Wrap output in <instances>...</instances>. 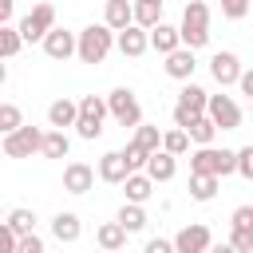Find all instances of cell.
Masks as SVG:
<instances>
[{"label": "cell", "instance_id": "1", "mask_svg": "<svg viewBox=\"0 0 253 253\" xmlns=\"http://www.w3.org/2000/svg\"><path fill=\"white\" fill-rule=\"evenodd\" d=\"M190 174H217V178H225V174H237V150H217V146H198L194 154H190Z\"/></svg>", "mask_w": 253, "mask_h": 253}, {"label": "cell", "instance_id": "2", "mask_svg": "<svg viewBox=\"0 0 253 253\" xmlns=\"http://www.w3.org/2000/svg\"><path fill=\"white\" fill-rule=\"evenodd\" d=\"M115 32L107 28V24H87L83 32H79V59L83 63H103L107 59V51L115 47Z\"/></svg>", "mask_w": 253, "mask_h": 253}, {"label": "cell", "instance_id": "3", "mask_svg": "<svg viewBox=\"0 0 253 253\" xmlns=\"http://www.w3.org/2000/svg\"><path fill=\"white\" fill-rule=\"evenodd\" d=\"M107 115H111V107H107L103 95H83V99H79V123H75L79 138L95 142V138L103 134V119H107Z\"/></svg>", "mask_w": 253, "mask_h": 253}, {"label": "cell", "instance_id": "4", "mask_svg": "<svg viewBox=\"0 0 253 253\" xmlns=\"http://www.w3.org/2000/svg\"><path fill=\"white\" fill-rule=\"evenodd\" d=\"M43 134H47V130L24 123L16 134H4V154H8V158H32V154H43Z\"/></svg>", "mask_w": 253, "mask_h": 253}, {"label": "cell", "instance_id": "5", "mask_svg": "<svg viewBox=\"0 0 253 253\" xmlns=\"http://www.w3.org/2000/svg\"><path fill=\"white\" fill-rule=\"evenodd\" d=\"M107 107H111V115H115L119 126H142V107H138V99H134L130 87H115L107 95Z\"/></svg>", "mask_w": 253, "mask_h": 253}, {"label": "cell", "instance_id": "6", "mask_svg": "<svg viewBox=\"0 0 253 253\" xmlns=\"http://www.w3.org/2000/svg\"><path fill=\"white\" fill-rule=\"evenodd\" d=\"M16 28H20L24 43H32V40H40V43H43V40H47V32L55 28V8H51V4H36V8L16 24Z\"/></svg>", "mask_w": 253, "mask_h": 253}, {"label": "cell", "instance_id": "7", "mask_svg": "<svg viewBox=\"0 0 253 253\" xmlns=\"http://www.w3.org/2000/svg\"><path fill=\"white\" fill-rule=\"evenodd\" d=\"M174 245H178V253H210L213 233H210L202 221H194V225H182V229L174 233Z\"/></svg>", "mask_w": 253, "mask_h": 253}, {"label": "cell", "instance_id": "8", "mask_svg": "<svg viewBox=\"0 0 253 253\" xmlns=\"http://www.w3.org/2000/svg\"><path fill=\"white\" fill-rule=\"evenodd\" d=\"M206 115L217 123V130H237L241 126V107L229 95H210V111Z\"/></svg>", "mask_w": 253, "mask_h": 253}, {"label": "cell", "instance_id": "9", "mask_svg": "<svg viewBox=\"0 0 253 253\" xmlns=\"http://www.w3.org/2000/svg\"><path fill=\"white\" fill-rule=\"evenodd\" d=\"M43 51H47V59H71V55H79V36L67 28H51L43 40Z\"/></svg>", "mask_w": 253, "mask_h": 253}, {"label": "cell", "instance_id": "10", "mask_svg": "<svg viewBox=\"0 0 253 253\" xmlns=\"http://www.w3.org/2000/svg\"><path fill=\"white\" fill-rule=\"evenodd\" d=\"M241 59L233 55V51H217L213 59H210V75L221 83V87H233V83H241Z\"/></svg>", "mask_w": 253, "mask_h": 253}, {"label": "cell", "instance_id": "11", "mask_svg": "<svg viewBox=\"0 0 253 253\" xmlns=\"http://www.w3.org/2000/svg\"><path fill=\"white\" fill-rule=\"evenodd\" d=\"M115 47H119L126 59H138V55H146V51H150V32H146V28H138V24H130L126 32H119Z\"/></svg>", "mask_w": 253, "mask_h": 253}, {"label": "cell", "instance_id": "12", "mask_svg": "<svg viewBox=\"0 0 253 253\" xmlns=\"http://www.w3.org/2000/svg\"><path fill=\"white\" fill-rule=\"evenodd\" d=\"M99 178H103V182H111V186H123V182L130 178L126 154H123V150H107V154L99 158Z\"/></svg>", "mask_w": 253, "mask_h": 253}, {"label": "cell", "instance_id": "13", "mask_svg": "<svg viewBox=\"0 0 253 253\" xmlns=\"http://www.w3.org/2000/svg\"><path fill=\"white\" fill-rule=\"evenodd\" d=\"M95 186V166L87 162H67L63 166V190L67 194H87Z\"/></svg>", "mask_w": 253, "mask_h": 253}, {"label": "cell", "instance_id": "14", "mask_svg": "<svg viewBox=\"0 0 253 253\" xmlns=\"http://www.w3.org/2000/svg\"><path fill=\"white\" fill-rule=\"evenodd\" d=\"M103 24L119 36V32H126L130 24H134V4L130 0H107V8H103Z\"/></svg>", "mask_w": 253, "mask_h": 253}, {"label": "cell", "instance_id": "15", "mask_svg": "<svg viewBox=\"0 0 253 253\" xmlns=\"http://www.w3.org/2000/svg\"><path fill=\"white\" fill-rule=\"evenodd\" d=\"M79 233H83V225H79V213H71V210H59V213L51 217V237H55V241L71 245V241H79Z\"/></svg>", "mask_w": 253, "mask_h": 253}, {"label": "cell", "instance_id": "16", "mask_svg": "<svg viewBox=\"0 0 253 253\" xmlns=\"http://www.w3.org/2000/svg\"><path fill=\"white\" fill-rule=\"evenodd\" d=\"M194 67H198V59H194L190 47H178L174 55H166V75H170V79L190 83V79H194Z\"/></svg>", "mask_w": 253, "mask_h": 253}, {"label": "cell", "instance_id": "17", "mask_svg": "<svg viewBox=\"0 0 253 253\" xmlns=\"http://www.w3.org/2000/svg\"><path fill=\"white\" fill-rule=\"evenodd\" d=\"M47 123H51L55 130L75 126V123H79V103H75V99H55V103L47 107Z\"/></svg>", "mask_w": 253, "mask_h": 253}, {"label": "cell", "instance_id": "18", "mask_svg": "<svg viewBox=\"0 0 253 253\" xmlns=\"http://www.w3.org/2000/svg\"><path fill=\"white\" fill-rule=\"evenodd\" d=\"M150 47H154L158 55H174V51L182 47V32L170 28V24H158V28H150Z\"/></svg>", "mask_w": 253, "mask_h": 253}, {"label": "cell", "instance_id": "19", "mask_svg": "<svg viewBox=\"0 0 253 253\" xmlns=\"http://www.w3.org/2000/svg\"><path fill=\"white\" fill-rule=\"evenodd\" d=\"M126 229L119 225V221H103L99 229H95V241H99V249H107V253H119L123 245H126Z\"/></svg>", "mask_w": 253, "mask_h": 253}, {"label": "cell", "instance_id": "20", "mask_svg": "<svg viewBox=\"0 0 253 253\" xmlns=\"http://www.w3.org/2000/svg\"><path fill=\"white\" fill-rule=\"evenodd\" d=\"M146 174H150L154 182H170V178L178 174V158H174V154H166V150H154V154H150V162H146Z\"/></svg>", "mask_w": 253, "mask_h": 253}, {"label": "cell", "instance_id": "21", "mask_svg": "<svg viewBox=\"0 0 253 253\" xmlns=\"http://www.w3.org/2000/svg\"><path fill=\"white\" fill-rule=\"evenodd\" d=\"M123 194H126V202H134V206H142L150 194H154V178L142 170V174H130L126 182H123Z\"/></svg>", "mask_w": 253, "mask_h": 253}, {"label": "cell", "instance_id": "22", "mask_svg": "<svg viewBox=\"0 0 253 253\" xmlns=\"http://www.w3.org/2000/svg\"><path fill=\"white\" fill-rule=\"evenodd\" d=\"M178 107H186V111H194V115H206V111H210V91H202L198 83H186V87L178 91Z\"/></svg>", "mask_w": 253, "mask_h": 253}, {"label": "cell", "instance_id": "23", "mask_svg": "<svg viewBox=\"0 0 253 253\" xmlns=\"http://www.w3.org/2000/svg\"><path fill=\"white\" fill-rule=\"evenodd\" d=\"M217 186H221L217 174H190V198L194 202H210L217 194Z\"/></svg>", "mask_w": 253, "mask_h": 253}, {"label": "cell", "instance_id": "24", "mask_svg": "<svg viewBox=\"0 0 253 253\" xmlns=\"http://www.w3.org/2000/svg\"><path fill=\"white\" fill-rule=\"evenodd\" d=\"M126 233H138V229H146V210L142 206H134V202H123V210H119V217H115Z\"/></svg>", "mask_w": 253, "mask_h": 253}, {"label": "cell", "instance_id": "25", "mask_svg": "<svg viewBox=\"0 0 253 253\" xmlns=\"http://www.w3.org/2000/svg\"><path fill=\"white\" fill-rule=\"evenodd\" d=\"M67 154H71L67 130H47L43 134V158H67Z\"/></svg>", "mask_w": 253, "mask_h": 253}, {"label": "cell", "instance_id": "26", "mask_svg": "<svg viewBox=\"0 0 253 253\" xmlns=\"http://www.w3.org/2000/svg\"><path fill=\"white\" fill-rule=\"evenodd\" d=\"M182 24H186V28H210V4H206V0H186Z\"/></svg>", "mask_w": 253, "mask_h": 253}, {"label": "cell", "instance_id": "27", "mask_svg": "<svg viewBox=\"0 0 253 253\" xmlns=\"http://www.w3.org/2000/svg\"><path fill=\"white\" fill-rule=\"evenodd\" d=\"M190 142H194V138H190V130H182V126H174V130H166V134H162V150H166V154H174V158H178V154H186V150H190Z\"/></svg>", "mask_w": 253, "mask_h": 253}, {"label": "cell", "instance_id": "28", "mask_svg": "<svg viewBox=\"0 0 253 253\" xmlns=\"http://www.w3.org/2000/svg\"><path fill=\"white\" fill-rule=\"evenodd\" d=\"M4 225H8L12 233H20V237H28V233H36V213L20 206V210H12V213H8V221H4Z\"/></svg>", "mask_w": 253, "mask_h": 253}, {"label": "cell", "instance_id": "29", "mask_svg": "<svg viewBox=\"0 0 253 253\" xmlns=\"http://www.w3.org/2000/svg\"><path fill=\"white\" fill-rule=\"evenodd\" d=\"M20 47H24L20 28H16V24H4V28H0V55H4V59H12Z\"/></svg>", "mask_w": 253, "mask_h": 253}, {"label": "cell", "instance_id": "30", "mask_svg": "<svg viewBox=\"0 0 253 253\" xmlns=\"http://www.w3.org/2000/svg\"><path fill=\"white\" fill-rule=\"evenodd\" d=\"M190 138H194L198 146H213V138H217V123H213L210 115H202V119L190 126Z\"/></svg>", "mask_w": 253, "mask_h": 253}, {"label": "cell", "instance_id": "31", "mask_svg": "<svg viewBox=\"0 0 253 253\" xmlns=\"http://www.w3.org/2000/svg\"><path fill=\"white\" fill-rule=\"evenodd\" d=\"M134 24L138 28H158L162 24V4H134Z\"/></svg>", "mask_w": 253, "mask_h": 253}, {"label": "cell", "instance_id": "32", "mask_svg": "<svg viewBox=\"0 0 253 253\" xmlns=\"http://www.w3.org/2000/svg\"><path fill=\"white\" fill-rule=\"evenodd\" d=\"M130 142H138L146 154L162 150V134H158V126H146V123H142V126H134V138H130Z\"/></svg>", "mask_w": 253, "mask_h": 253}, {"label": "cell", "instance_id": "33", "mask_svg": "<svg viewBox=\"0 0 253 253\" xmlns=\"http://www.w3.org/2000/svg\"><path fill=\"white\" fill-rule=\"evenodd\" d=\"M20 126H24L20 107H16V103H0V130H4V134H16Z\"/></svg>", "mask_w": 253, "mask_h": 253}, {"label": "cell", "instance_id": "34", "mask_svg": "<svg viewBox=\"0 0 253 253\" xmlns=\"http://www.w3.org/2000/svg\"><path fill=\"white\" fill-rule=\"evenodd\" d=\"M123 154H126V166H130V174H142V170H146V162H150V154H146L138 142H126V150H123Z\"/></svg>", "mask_w": 253, "mask_h": 253}, {"label": "cell", "instance_id": "35", "mask_svg": "<svg viewBox=\"0 0 253 253\" xmlns=\"http://www.w3.org/2000/svg\"><path fill=\"white\" fill-rule=\"evenodd\" d=\"M249 4L253 0H221V16L225 20H241V16H249Z\"/></svg>", "mask_w": 253, "mask_h": 253}, {"label": "cell", "instance_id": "36", "mask_svg": "<svg viewBox=\"0 0 253 253\" xmlns=\"http://www.w3.org/2000/svg\"><path fill=\"white\" fill-rule=\"evenodd\" d=\"M229 245H233L237 253H253V229H233V233H229Z\"/></svg>", "mask_w": 253, "mask_h": 253}, {"label": "cell", "instance_id": "37", "mask_svg": "<svg viewBox=\"0 0 253 253\" xmlns=\"http://www.w3.org/2000/svg\"><path fill=\"white\" fill-rule=\"evenodd\" d=\"M229 225H233V229H253V206H237V210L229 213Z\"/></svg>", "mask_w": 253, "mask_h": 253}, {"label": "cell", "instance_id": "38", "mask_svg": "<svg viewBox=\"0 0 253 253\" xmlns=\"http://www.w3.org/2000/svg\"><path fill=\"white\" fill-rule=\"evenodd\" d=\"M237 174H241L245 182H253V146H241V150H237Z\"/></svg>", "mask_w": 253, "mask_h": 253}, {"label": "cell", "instance_id": "39", "mask_svg": "<svg viewBox=\"0 0 253 253\" xmlns=\"http://www.w3.org/2000/svg\"><path fill=\"white\" fill-rule=\"evenodd\" d=\"M0 253H20V233H12L8 225H0Z\"/></svg>", "mask_w": 253, "mask_h": 253}, {"label": "cell", "instance_id": "40", "mask_svg": "<svg viewBox=\"0 0 253 253\" xmlns=\"http://www.w3.org/2000/svg\"><path fill=\"white\" fill-rule=\"evenodd\" d=\"M202 115H194V111H186V107H174V126H182V130H190L194 123H198Z\"/></svg>", "mask_w": 253, "mask_h": 253}, {"label": "cell", "instance_id": "41", "mask_svg": "<svg viewBox=\"0 0 253 253\" xmlns=\"http://www.w3.org/2000/svg\"><path fill=\"white\" fill-rule=\"evenodd\" d=\"M142 253H178V245H174V241H166V237H150Z\"/></svg>", "mask_w": 253, "mask_h": 253}, {"label": "cell", "instance_id": "42", "mask_svg": "<svg viewBox=\"0 0 253 253\" xmlns=\"http://www.w3.org/2000/svg\"><path fill=\"white\" fill-rule=\"evenodd\" d=\"M20 253H47V249H43V241L36 233H28V237H20Z\"/></svg>", "mask_w": 253, "mask_h": 253}, {"label": "cell", "instance_id": "43", "mask_svg": "<svg viewBox=\"0 0 253 253\" xmlns=\"http://www.w3.org/2000/svg\"><path fill=\"white\" fill-rule=\"evenodd\" d=\"M12 8H16V0H0V28L12 24Z\"/></svg>", "mask_w": 253, "mask_h": 253}, {"label": "cell", "instance_id": "44", "mask_svg": "<svg viewBox=\"0 0 253 253\" xmlns=\"http://www.w3.org/2000/svg\"><path fill=\"white\" fill-rule=\"evenodd\" d=\"M237 87H241V95H249V99H253V67H249V71H241V83H237Z\"/></svg>", "mask_w": 253, "mask_h": 253}, {"label": "cell", "instance_id": "45", "mask_svg": "<svg viewBox=\"0 0 253 253\" xmlns=\"http://www.w3.org/2000/svg\"><path fill=\"white\" fill-rule=\"evenodd\" d=\"M210 253H237L229 241H217V245H210Z\"/></svg>", "mask_w": 253, "mask_h": 253}, {"label": "cell", "instance_id": "46", "mask_svg": "<svg viewBox=\"0 0 253 253\" xmlns=\"http://www.w3.org/2000/svg\"><path fill=\"white\" fill-rule=\"evenodd\" d=\"M134 4H166V0H134Z\"/></svg>", "mask_w": 253, "mask_h": 253}, {"label": "cell", "instance_id": "47", "mask_svg": "<svg viewBox=\"0 0 253 253\" xmlns=\"http://www.w3.org/2000/svg\"><path fill=\"white\" fill-rule=\"evenodd\" d=\"M95 253H107V249H95Z\"/></svg>", "mask_w": 253, "mask_h": 253}]
</instances>
